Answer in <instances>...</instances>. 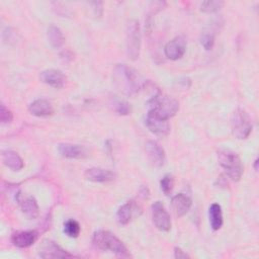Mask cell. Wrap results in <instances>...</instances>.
Instances as JSON below:
<instances>
[{
    "mask_svg": "<svg viewBox=\"0 0 259 259\" xmlns=\"http://www.w3.org/2000/svg\"><path fill=\"white\" fill-rule=\"evenodd\" d=\"M113 78L119 90L126 95L136 94L146 84V81L142 80L141 76L125 64L115 66Z\"/></svg>",
    "mask_w": 259,
    "mask_h": 259,
    "instance_id": "obj_1",
    "label": "cell"
},
{
    "mask_svg": "<svg viewBox=\"0 0 259 259\" xmlns=\"http://www.w3.org/2000/svg\"><path fill=\"white\" fill-rule=\"evenodd\" d=\"M92 242L96 248L102 251H109L120 256H128L127 249L123 242L109 231H96L93 234Z\"/></svg>",
    "mask_w": 259,
    "mask_h": 259,
    "instance_id": "obj_2",
    "label": "cell"
},
{
    "mask_svg": "<svg viewBox=\"0 0 259 259\" xmlns=\"http://www.w3.org/2000/svg\"><path fill=\"white\" fill-rule=\"evenodd\" d=\"M150 112L155 115L168 120L176 114L179 110V103L176 99L170 96H164L160 92L154 94V96L148 101Z\"/></svg>",
    "mask_w": 259,
    "mask_h": 259,
    "instance_id": "obj_3",
    "label": "cell"
},
{
    "mask_svg": "<svg viewBox=\"0 0 259 259\" xmlns=\"http://www.w3.org/2000/svg\"><path fill=\"white\" fill-rule=\"evenodd\" d=\"M218 161L232 181H239L243 174V166L238 154L230 149L218 151Z\"/></svg>",
    "mask_w": 259,
    "mask_h": 259,
    "instance_id": "obj_4",
    "label": "cell"
},
{
    "mask_svg": "<svg viewBox=\"0 0 259 259\" xmlns=\"http://www.w3.org/2000/svg\"><path fill=\"white\" fill-rule=\"evenodd\" d=\"M142 46V37H141V28L139 21L132 19L126 24L125 30V47L127 57L135 61L139 58Z\"/></svg>",
    "mask_w": 259,
    "mask_h": 259,
    "instance_id": "obj_5",
    "label": "cell"
},
{
    "mask_svg": "<svg viewBox=\"0 0 259 259\" xmlns=\"http://www.w3.org/2000/svg\"><path fill=\"white\" fill-rule=\"evenodd\" d=\"M231 127L233 135L237 139L243 140L249 137L252 131V122L250 116L244 109L237 108L234 110L231 116Z\"/></svg>",
    "mask_w": 259,
    "mask_h": 259,
    "instance_id": "obj_6",
    "label": "cell"
},
{
    "mask_svg": "<svg viewBox=\"0 0 259 259\" xmlns=\"http://www.w3.org/2000/svg\"><path fill=\"white\" fill-rule=\"evenodd\" d=\"M37 254L39 257L45 259L73 257L72 254L68 253L63 248H61L56 242L49 239H45L40 242L37 248Z\"/></svg>",
    "mask_w": 259,
    "mask_h": 259,
    "instance_id": "obj_7",
    "label": "cell"
},
{
    "mask_svg": "<svg viewBox=\"0 0 259 259\" xmlns=\"http://www.w3.org/2000/svg\"><path fill=\"white\" fill-rule=\"evenodd\" d=\"M152 220L157 229L163 232H168L171 229L170 215L165 209L161 201H156L152 204Z\"/></svg>",
    "mask_w": 259,
    "mask_h": 259,
    "instance_id": "obj_8",
    "label": "cell"
},
{
    "mask_svg": "<svg viewBox=\"0 0 259 259\" xmlns=\"http://www.w3.org/2000/svg\"><path fill=\"white\" fill-rule=\"evenodd\" d=\"M145 122L149 131L158 137H166L170 133V124L168 120L163 119L150 111L147 113Z\"/></svg>",
    "mask_w": 259,
    "mask_h": 259,
    "instance_id": "obj_9",
    "label": "cell"
},
{
    "mask_svg": "<svg viewBox=\"0 0 259 259\" xmlns=\"http://www.w3.org/2000/svg\"><path fill=\"white\" fill-rule=\"evenodd\" d=\"M186 51V41L183 36H176L168 41L164 47L165 56L172 61L179 60Z\"/></svg>",
    "mask_w": 259,
    "mask_h": 259,
    "instance_id": "obj_10",
    "label": "cell"
},
{
    "mask_svg": "<svg viewBox=\"0 0 259 259\" xmlns=\"http://www.w3.org/2000/svg\"><path fill=\"white\" fill-rule=\"evenodd\" d=\"M39 79L42 83L56 88L61 89L66 85L67 77L64 73L57 69H47L39 74Z\"/></svg>",
    "mask_w": 259,
    "mask_h": 259,
    "instance_id": "obj_11",
    "label": "cell"
},
{
    "mask_svg": "<svg viewBox=\"0 0 259 259\" xmlns=\"http://www.w3.org/2000/svg\"><path fill=\"white\" fill-rule=\"evenodd\" d=\"M58 151L61 156L68 159H83L89 155V151L85 146L77 144H60Z\"/></svg>",
    "mask_w": 259,
    "mask_h": 259,
    "instance_id": "obj_12",
    "label": "cell"
},
{
    "mask_svg": "<svg viewBox=\"0 0 259 259\" xmlns=\"http://www.w3.org/2000/svg\"><path fill=\"white\" fill-rule=\"evenodd\" d=\"M145 151L149 161L156 167H160L165 162V152L163 148L155 141H147L145 143Z\"/></svg>",
    "mask_w": 259,
    "mask_h": 259,
    "instance_id": "obj_13",
    "label": "cell"
},
{
    "mask_svg": "<svg viewBox=\"0 0 259 259\" xmlns=\"http://www.w3.org/2000/svg\"><path fill=\"white\" fill-rule=\"evenodd\" d=\"M84 176L87 180L92 182H110L116 178V174L113 171L97 167L87 169Z\"/></svg>",
    "mask_w": 259,
    "mask_h": 259,
    "instance_id": "obj_14",
    "label": "cell"
},
{
    "mask_svg": "<svg viewBox=\"0 0 259 259\" xmlns=\"http://www.w3.org/2000/svg\"><path fill=\"white\" fill-rule=\"evenodd\" d=\"M37 237L36 231H17L12 234L11 241L18 248H27L37 240Z\"/></svg>",
    "mask_w": 259,
    "mask_h": 259,
    "instance_id": "obj_15",
    "label": "cell"
},
{
    "mask_svg": "<svg viewBox=\"0 0 259 259\" xmlns=\"http://www.w3.org/2000/svg\"><path fill=\"white\" fill-rule=\"evenodd\" d=\"M191 203L192 202L190 197L184 193L176 194L175 196L172 197V200H171L173 211L175 215L178 218L183 217L189 210Z\"/></svg>",
    "mask_w": 259,
    "mask_h": 259,
    "instance_id": "obj_16",
    "label": "cell"
},
{
    "mask_svg": "<svg viewBox=\"0 0 259 259\" xmlns=\"http://www.w3.org/2000/svg\"><path fill=\"white\" fill-rule=\"evenodd\" d=\"M139 206L134 200H130L125 203H123L116 212V219L117 222L120 225H127L134 215L137 214Z\"/></svg>",
    "mask_w": 259,
    "mask_h": 259,
    "instance_id": "obj_17",
    "label": "cell"
},
{
    "mask_svg": "<svg viewBox=\"0 0 259 259\" xmlns=\"http://www.w3.org/2000/svg\"><path fill=\"white\" fill-rule=\"evenodd\" d=\"M28 110L32 115L39 117L50 116L54 113V107L52 103L46 99H36L32 101L28 106Z\"/></svg>",
    "mask_w": 259,
    "mask_h": 259,
    "instance_id": "obj_18",
    "label": "cell"
},
{
    "mask_svg": "<svg viewBox=\"0 0 259 259\" xmlns=\"http://www.w3.org/2000/svg\"><path fill=\"white\" fill-rule=\"evenodd\" d=\"M3 164L12 171H20L24 164L21 157L12 150H5L2 152Z\"/></svg>",
    "mask_w": 259,
    "mask_h": 259,
    "instance_id": "obj_19",
    "label": "cell"
},
{
    "mask_svg": "<svg viewBox=\"0 0 259 259\" xmlns=\"http://www.w3.org/2000/svg\"><path fill=\"white\" fill-rule=\"evenodd\" d=\"M20 208L22 212L28 218V219H35L38 215V204L34 197L28 196L23 200L19 201Z\"/></svg>",
    "mask_w": 259,
    "mask_h": 259,
    "instance_id": "obj_20",
    "label": "cell"
},
{
    "mask_svg": "<svg viewBox=\"0 0 259 259\" xmlns=\"http://www.w3.org/2000/svg\"><path fill=\"white\" fill-rule=\"evenodd\" d=\"M47 35H48V40L50 42V45L55 48V49H59L60 47H62L64 45L65 41V36L64 33L62 32V30L56 26V25H50L47 31Z\"/></svg>",
    "mask_w": 259,
    "mask_h": 259,
    "instance_id": "obj_21",
    "label": "cell"
},
{
    "mask_svg": "<svg viewBox=\"0 0 259 259\" xmlns=\"http://www.w3.org/2000/svg\"><path fill=\"white\" fill-rule=\"evenodd\" d=\"M209 223L212 230H220L223 226V212L222 207L219 203H212L208 208Z\"/></svg>",
    "mask_w": 259,
    "mask_h": 259,
    "instance_id": "obj_22",
    "label": "cell"
},
{
    "mask_svg": "<svg viewBox=\"0 0 259 259\" xmlns=\"http://www.w3.org/2000/svg\"><path fill=\"white\" fill-rule=\"evenodd\" d=\"M215 24H211L210 27H206L203 29L200 35V44L205 50H211L214 45L215 39Z\"/></svg>",
    "mask_w": 259,
    "mask_h": 259,
    "instance_id": "obj_23",
    "label": "cell"
},
{
    "mask_svg": "<svg viewBox=\"0 0 259 259\" xmlns=\"http://www.w3.org/2000/svg\"><path fill=\"white\" fill-rule=\"evenodd\" d=\"M111 105H112L113 110L116 113H118L119 115H127V114H131V112H132L131 104L125 100L118 99V98H112Z\"/></svg>",
    "mask_w": 259,
    "mask_h": 259,
    "instance_id": "obj_24",
    "label": "cell"
},
{
    "mask_svg": "<svg viewBox=\"0 0 259 259\" xmlns=\"http://www.w3.org/2000/svg\"><path fill=\"white\" fill-rule=\"evenodd\" d=\"M81 228L77 221L71 219L65 222L64 224V233L70 238H77L80 234Z\"/></svg>",
    "mask_w": 259,
    "mask_h": 259,
    "instance_id": "obj_25",
    "label": "cell"
},
{
    "mask_svg": "<svg viewBox=\"0 0 259 259\" xmlns=\"http://www.w3.org/2000/svg\"><path fill=\"white\" fill-rule=\"evenodd\" d=\"M225 5L224 1H204L200 5V10L205 13H214L218 12Z\"/></svg>",
    "mask_w": 259,
    "mask_h": 259,
    "instance_id": "obj_26",
    "label": "cell"
},
{
    "mask_svg": "<svg viewBox=\"0 0 259 259\" xmlns=\"http://www.w3.org/2000/svg\"><path fill=\"white\" fill-rule=\"evenodd\" d=\"M160 186L165 195H169L172 192L174 186V179L171 174H166L160 181Z\"/></svg>",
    "mask_w": 259,
    "mask_h": 259,
    "instance_id": "obj_27",
    "label": "cell"
},
{
    "mask_svg": "<svg viewBox=\"0 0 259 259\" xmlns=\"http://www.w3.org/2000/svg\"><path fill=\"white\" fill-rule=\"evenodd\" d=\"M13 119V113L3 104L0 106V120L2 123H10Z\"/></svg>",
    "mask_w": 259,
    "mask_h": 259,
    "instance_id": "obj_28",
    "label": "cell"
},
{
    "mask_svg": "<svg viewBox=\"0 0 259 259\" xmlns=\"http://www.w3.org/2000/svg\"><path fill=\"white\" fill-rule=\"evenodd\" d=\"M93 8V11H94V15L96 17H100L102 15V12H103V8H102V2H99V1H94V2H90L89 3Z\"/></svg>",
    "mask_w": 259,
    "mask_h": 259,
    "instance_id": "obj_29",
    "label": "cell"
},
{
    "mask_svg": "<svg viewBox=\"0 0 259 259\" xmlns=\"http://www.w3.org/2000/svg\"><path fill=\"white\" fill-rule=\"evenodd\" d=\"M174 257L177 259H185V258H189V256L180 248L175 247L174 249Z\"/></svg>",
    "mask_w": 259,
    "mask_h": 259,
    "instance_id": "obj_30",
    "label": "cell"
},
{
    "mask_svg": "<svg viewBox=\"0 0 259 259\" xmlns=\"http://www.w3.org/2000/svg\"><path fill=\"white\" fill-rule=\"evenodd\" d=\"M257 164H258V159H256L255 160V164H254V168H255V170L257 171L258 170V167H257Z\"/></svg>",
    "mask_w": 259,
    "mask_h": 259,
    "instance_id": "obj_31",
    "label": "cell"
}]
</instances>
